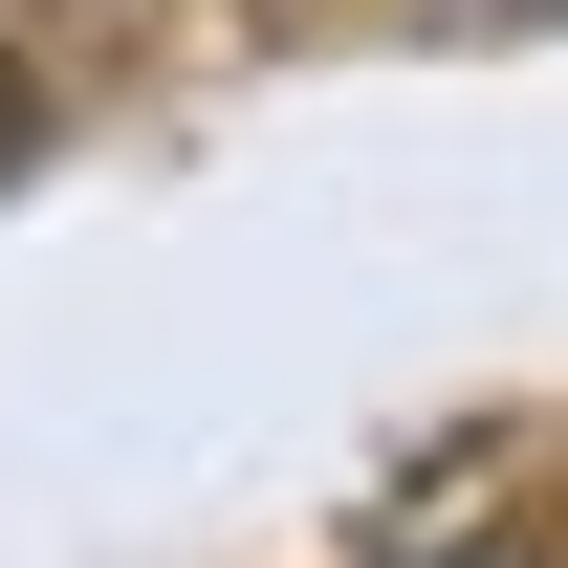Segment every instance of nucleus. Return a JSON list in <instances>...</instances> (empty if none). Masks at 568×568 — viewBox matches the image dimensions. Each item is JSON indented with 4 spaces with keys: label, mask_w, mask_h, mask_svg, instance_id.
Instances as JSON below:
<instances>
[{
    "label": "nucleus",
    "mask_w": 568,
    "mask_h": 568,
    "mask_svg": "<svg viewBox=\"0 0 568 568\" xmlns=\"http://www.w3.org/2000/svg\"><path fill=\"white\" fill-rule=\"evenodd\" d=\"M372 568H547L525 525H416V547H372Z\"/></svg>",
    "instance_id": "f257e3e1"
},
{
    "label": "nucleus",
    "mask_w": 568,
    "mask_h": 568,
    "mask_svg": "<svg viewBox=\"0 0 568 568\" xmlns=\"http://www.w3.org/2000/svg\"><path fill=\"white\" fill-rule=\"evenodd\" d=\"M22 132H44V88H22V44H0V175H22Z\"/></svg>",
    "instance_id": "f03ea898"
}]
</instances>
